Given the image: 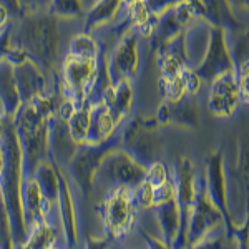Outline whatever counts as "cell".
Listing matches in <instances>:
<instances>
[{"label":"cell","mask_w":249,"mask_h":249,"mask_svg":"<svg viewBox=\"0 0 249 249\" xmlns=\"http://www.w3.org/2000/svg\"><path fill=\"white\" fill-rule=\"evenodd\" d=\"M3 150H2V143H0V173L3 171Z\"/></svg>","instance_id":"cell-13"},{"label":"cell","mask_w":249,"mask_h":249,"mask_svg":"<svg viewBox=\"0 0 249 249\" xmlns=\"http://www.w3.org/2000/svg\"><path fill=\"white\" fill-rule=\"evenodd\" d=\"M5 20H7V9L3 5H0V27L5 23Z\"/></svg>","instance_id":"cell-12"},{"label":"cell","mask_w":249,"mask_h":249,"mask_svg":"<svg viewBox=\"0 0 249 249\" xmlns=\"http://www.w3.org/2000/svg\"><path fill=\"white\" fill-rule=\"evenodd\" d=\"M120 5V0H102L98 5L95 7L93 14L88 18L90 27H98L103 22H108L116 14V9Z\"/></svg>","instance_id":"cell-7"},{"label":"cell","mask_w":249,"mask_h":249,"mask_svg":"<svg viewBox=\"0 0 249 249\" xmlns=\"http://www.w3.org/2000/svg\"><path fill=\"white\" fill-rule=\"evenodd\" d=\"M96 52H98V47L91 38H88L87 35H78L71 40V50L70 55H75V57L80 58H93L96 57Z\"/></svg>","instance_id":"cell-8"},{"label":"cell","mask_w":249,"mask_h":249,"mask_svg":"<svg viewBox=\"0 0 249 249\" xmlns=\"http://www.w3.org/2000/svg\"><path fill=\"white\" fill-rule=\"evenodd\" d=\"M136 40L130 38L123 42V45L115 52L113 60H111V75L115 80L126 78L130 73L135 71L136 67Z\"/></svg>","instance_id":"cell-5"},{"label":"cell","mask_w":249,"mask_h":249,"mask_svg":"<svg viewBox=\"0 0 249 249\" xmlns=\"http://www.w3.org/2000/svg\"><path fill=\"white\" fill-rule=\"evenodd\" d=\"M238 100V88L231 73H223L214 82L211 93V108L216 115H231Z\"/></svg>","instance_id":"cell-4"},{"label":"cell","mask_w":249,"mask_h":249,"mask_svg":"<svg viewBox=\"0 0 249 249\" xmlns=\"http://www.w3.org/2000/svg\"><path fill=\"white\" fill-rule=\"evenodd\" d=\"M77 12H80V0H55V14L70 17Z\"/></svg>","instance_id":"cell-10"},{"label":"cell","mask_w":249,"mask_h":249,"mask_svg":"<svg viewBox=\"0 0 249 249\" xmlns=\"http://www.w3.org/2000/svg\"><path fill=\"white\" fill-rule=\"evenodd\" d=\"M133 218V203H131L128 188H118L107 203L105 221L107 228L115 234H120L130 228Z\"/></svg>","instance_id":"cell-2"},{"label":"cell","mask_w":249,"mask_h":249,"mask_svg":"<svg viewBox=\"0 0 249 249\" xmlns=\"http://www.w3.org/2000/svg\"><path fill=\"white\" fill-rule=\"evenodd\" d=\"M25 42L37 57L43 60V63H53L57 58V34L55 25L50 20H38L29 22L25 27Z\"/></svg>","instance_id":"cell-1"},{"label":"cell","mask_w":249,"mask_h":249,"mask_svg":"<svg viewBox=\"0 0 249 249\" xmlns=\"http://www.w3.org/2000/svg\"><path fill=\"white\" fill-rule=\"evenodd\" d=\"M53 241V232H52L50 228L47 226L45 223H40L38 228L34 231L32 238L29 241V246H34V248H43V246H50V243Z\"/></svg>","instance_id":"cell-9"},{"label":"cell","mask_w":249,"mask_h":249,"mask_svg":"<svg viewBox=\"0 0 249 249\" xmlns=\"http://www.w3.org/2000/svg\"><path fill=\"white\" fill-rule=\"evenodd\" d=\"M95 60L93 58H80L75 55H68L65 62V82L68 88L75 95L82 96L87 87L91 85L95 78Z\"/></svg>","instance_id":"cell-3"},{"label":"cell","mask_w":249,"mask_h":249,"mask_svg":"<svg viewBox=\"0 0 249 249\" xmlns=\"http://www.w3.org/2000/svg\"><path fill=\"white\" fill-rule=\"evenodd\" d=\"M70 126H68V133L77 142H83L88 136V128L91 122V111L90 110H80L70 116Z\"/></svg>","instance_id":"cell-6"},{"label":"cell","mask_w":249,"mask_h":249,"mask_svg":"<svg viewBox=\"0 0 249 249\" xmlns=\"http://www.w3.org/2000/svg\"><path fill=\"white\" fill-rule=\"evenodd\" d=\"M146 181H150L153 186H160L161 183L166 181V170H164V166L161 163H156V164L151 166Z\"/></svg>","instance_id":"cell-11"}]
</instances>
